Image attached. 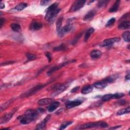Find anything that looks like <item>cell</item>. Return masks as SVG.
Here are the masks:
<instances>
[{
  "mask_svg": "<svg viewBox=\"0 0 130 130\" xmlns=\"http://www.w3.org/2000/svg\"><path fill=\"white\" fill-rule=\"evenodd\" d=\"M39 115V111L34 109L28 110L23 115L18 117L19 122L23 125L31 123L37 118Z\"/></svg>",
  "mask_w": 130,
  "mask_h": 130,
  "instance_id": "1",
  "label": "cell"
},
{
  "mask_svg": "<svg viewBox=\"0 0 130 130\" xmlns=\"http://www.w3.org/2000/svg\"><path fill=\"white\" fill-rule=\"evenodd\" d=\"M61 9L59 8V3H55L49 7L46 10L45 19L46 21L51 23L53 22L56 16L58 15Z\"/></svg>",
  "mask_w": 130,
  "mask_h": 130,
  "instance_id": "2",
  "label": "cell"
},
{
  "mask_svg": "<svg viewBox=\"0 0 130 130\" xmlns=\"http://www.w3.org/2000/svg\"><path fill=\"white\" fill-rule=\"evenodd\" d=\"M69 85V82L66 83L65 84H60L58 83L54 84L52 87V90L53 91L52 96L53 97L59 95L61 93L65 91L68 88Z\"/></svg>",
  "mask_w": 130,
  "mask_h": 130,
  "instance_id": "3",
  "label": "cell"
},
{
  "mask_svg": "<svg viewBox=\"0 0 130 130\" xmlns=\"http://www.w3.org/2000/svg\"><path fill=\"white\" fill-rule=\"evenodd\" d=\"M46 85V84H39V85H37L36 86H35L34 87H32V88L29 89V91H28L26 93L22 94L20 96V97L21 98H27V97H30V96H32V95L35 94L36 93H37L39 91L41 90V89L44 87H45Z\"/></svg>",
  "mask_w": 130,
  "mask_h": 130,
  "instance_id": "4",
  "label": "cell"
},
{
  "mask_svg": "<svg viewBox=\"0 0 130 130\" xmlns=\"http://www.w3.org/2000/svg\"><path fill=\"white\" fill-rule=\"evenodd\" d=\"M85 2L86 1H84V0H78V1H76L72 5L70 11L75 12L80 10L84 6Z\"/></svg>",
  "mask_w": 130,
  "mask_h": 130,
  "instance_id": "5",
  "label": "cell"
},
{
  "mask_svg": "<svg viewBox=\"0 0 130 130\" xmlns=\"http://www.w3.org/2000/svg\"><path fill=\"white\" fill-rule=\"evenodd\" d=\"M75 62V60H73V61L72 60V61H69L65 62L62 63V64L59 65V66H55V67L51 68L49 70L47 73V74L48 76H50L53 73H54L56 71H58V70H60V69H61L62 68H63V67L66 66V65H67L68 64L71 63H73V62Z\"/></svg>",
  "mask_w": 130,
  "mask_h": 130,
  "instance_id": "6",
  "label": "cell"
},
{
  "mask_svg": "<svg viewBox=\"0 0 130 130\" xmlns=\"http://www.w3.org/2000/svg\"><path fill=\"white\" fill-rule=\"evenodd\" d=\"M16 110H17V109L15 108L13 109L12 112L9 113H7L5 115H3L1 118V119H0V123H1V124H5V123H7V122L9 121L11 119V118L14 114V113Z\"/></svg>",
  "mask_w": 130,
  "mask_h": 130,
  "instance_id": "7",
  "label": "cell"
},
{
  "mask_svg": "<svg viewBox=\"0 0 130 130\" xmlns=\"http://www.w3.org/2000/svg\"><path fill=\"white\" fill-rule=\"evenodd\" d=\"M120 40V38H117V37L105 40L103 41V42L102 43L101 46L105 47V46H109V45H111L115 43L119 42Z\"/></svg>",
  "mask_w": 130,
  "mask_h": 130,
  "instance_id": "8",
  "label": "cell"
},
{
  "mask_svg": "<svg viewBox=\"0 0 130 130\" xmlns=\"http://www.w3.org/2000/svg\"><path fill=\"white\" fill-rule=\"evenodd\" d=\"M72 29V26L71 24L69 23L67 24L66 26H65L64 27L62 28L61 31H60L58 34L60 37H62L65 34H66L67 33H68V32H70Z\"/></svg>",
  "mask_w": 130,
  "mask_h": 130,
  "instance_id": "9",
  "label": "cell"
},
{
  "mask_svg": "<svg viewBox=\"0 0 130 130\" xmlns=\"http://www.w3.org/2000/svg\"><path fill=\"white\" fill-rule=\"evenodd\" d=\"M100 122H97V123H88L84 124L82 126H81L80 128V129H91L97 127H100Z\"/></svg>",
  "mask_w": 130,
  "mask_h": 130,
  "instance_id": "10",
  "label": "cell"
},
{
  "mask_svg": "<svg viewBox=\"0 0 130 130\" xmlns=\"http://www.w3.org/2000/svg\"><path fill=\"white\" fill-rule=\"evenodd\" d=\"M82 102L79 100L68 101L66 104V106L68 109H71L72 108L75 107L82 104Z\"/></svg>",
  "mask_w": 130,
  "mask_h": 130,
  "instance_id": "11",
  "label": "cell"
},
{
  "mask_svg": "<svg viewBox=\"0 0 130 130\" xmlns=\"http://www.w3.org/2000/svg\"><path fill=\"white\" fill-rule=\"evenodd\" d=\"M50 115H48L46 117V118L43 119L41 123H40L36 127L37 130H42L44 129L46 125V124L48 122V121L50 119Z\"/></svg>",
  "mask_w": 130,
  "mask_h": 130,
  "instance_id": "12",
  "label": "cell"
},
{
  "mask_svg": "<svg viewBox=\"0 0 130 130\" xmlns=\"http://www.w3.org/2000/svg\"><path fill=\"white\" fill-rule=\"evenodd\" d=\"M42 24L37 21H33L30 24V29L32 31L39 30L42 28Z\"/></svg>",
  "mask_w": 130,
  "mask_h": 130,
  "instance_id": "13",
  "label": "cell"
},
{
  "mask_svg": "<svg viewBox=\"0 0 130 130\" xmlns=\"http://www.w3.org/2000/svg\"><path fill=\"white\" fill-rule=\"evenodd\" d=\"M96 11L95 10H91L89 11L85 16L83 18L84 21H90L93 19L94 16H95Z\"/></svg>",
  "mask_w": 130,
  "mask_h": 130,
  "instance_id": "14",
  "label": "cell"
},
{
  "mask_svg": "<svg viewBox=\"0 0 130 130\" xmlns=\"http://www.w3.org/2000/svg\"><path fill=\"white\" fill-rule=\"evenodd\" d=\"M60 105V103L59 102H52L51 103V104L49 106H48L47 107V109L49 112H53L59 107Z\"/></svg>",
  "mask_w": 130,
  "mask_h": 130,
  "instance_id": "15",
  "label": "cell"
},
{
  "mask_svg": "<svg viewBox=\"0 0 130 130\" xmlns=\"http://www.w3.org/2000/svg\"><path fill=\"white\" fill-rule=\"evenodd\" d=\"M107 84L108 83L106 82H105V81L104 80H102L101 81H99V82H97L95 83L93 86L97 88L103 89L106 87L107 86Z\"/></svg>",
  "mask_w": 130,
  "mask_h": 130,
  "instance_id": "16",
  "label": "cell"
},
{
  "mask_svg": "<svg viewBox=\"0 0 130 130\" xmlns=\"http://www.w3.org/2000/svg\"><path fill=\"white\" fill-rule=\"evenodd\" d=\"M94 86L91 85H88L84 86L81 89V93L83 94H87L91 93L93 90Z\"/></svg>",
  "mask_w": 130,
  "mask_h": 130,
  "instance_id": "17",
  "label": "cell"
},
{
  "mask_svg": "<svg viewBox=\"0 0 130 130\" xmlns=\"http://www.w3.org/2000/svg\"><path fill=\"white\" fill-rule=\"evenodd\" d=\"M53 100H54L53 99H51V98L42 99L38 101V104L39 105H41V106L45 105H47V104H50V103H52Z\"/></svg>",
  "mask_w": 130,
  "mask_h": 130,
  "instance_id": "18",
  "label": "cell"
},
{
  "mask_svg": "<svg viewBox=\"0 0 130 130\" xmlns=\"http://www.w3.org/2000/svg\"><path fill=\"white\" fill-rule=\"evenodd\" d=\"M120 1H116L114 3V4L113 5V6L111 7L110 9L109 10V11L111 13L116 12L118 9L119 5H120Z\"/></svg>",
  "mask_w": 130,
  "mask_h": 130,
  "instance_id": "19",
  "label": "cell"
},
{
  "mask_svg": "<svg viewBox=\"0 0 130 130\" xmlns=\"http://www.w3.org/2000/svg\"><path fill=\"white\" fill-rule=\"evenodd\" d=\"M102 55V52L100 50H95L91 53V56L93 59H98L100 58Z\"/></svg>",
  "mask_w": 130,
  "mask_h": 130,
  "instance_id": "20",
  "label": "cell"
},
{
  "mask_svg": "<svg viewBox=\"0 0 130 130\" xmlns=\"http://www.w3.org/2000/svg\"><path fill=\"white\" fill-rule=\"evenodd\" d=\"M130 26V22L129 21H123L118 26V28L120 30H126L129 29Z\"/></svg>",
  "mask_w": 130,
  "mask_h": 130,
  "instance_id": "21",
  "label": "cell"
},
{
  "mask_svg": "<svg viewBox=\"0 0 130 130\" xmlns=\"http://www.w3.org/2000/svg\"><path fill=\"white\" fill-rule=\"evenodd\" d=\"M27 7V4L26 3H21L17 5L15 8H14V9L15 11H20L23 10V9H25V8Z\"/></svg>",
  "mask_w": 130,
  "mask_h": 130,
  "instance_id": "22",
  "label": "cell"
},
{
  "mask_svg": "<svg viewBox=\"0 0 130 130\" xmlns=\"http://www.w3.org/2000/svg\"><path fill=\"white\" fill-rule=\"evenodd\" d=\"M94 31H95V29L93 28H91L87 30L84 36L85 41H87L88 39L89 38V37H91V35L94 32Z\"/></svg>",
  "mask_w": 130,
  "mask_h": 130,
  "instance_id": "23",
  "label": "cell"
},
{
  "mask_svg": "<svg viewBox=\"0 0 130 130\" xmlns=\"http://www.w3.org/2000/svg\"><path fill=\"white\" fill-rule=\"evenodd\" d=\"M67 49H68V47L66 45L64 44H62L58 46L54 47L53 50L54 51H60L66 50Z\"/></svg>",
  "mask_w": 130,
  "mask_h": 130,
  "instance_id": "24",
  "label": "cell"
},
{
  "mask_svg": "<svg viewBox=\"0 0 130 130\" xmlns=\"http://www.w3.org/2000/svg\"><path fill=\"white\" fill-rule=\"evenodd\" d=\"M63 19V17H60L58 18V19L57 20V21H56V30H57V32H58V33L60 32V31H61V30L62 29Z\"/></svg>",
  "mask_w": 130,
  "mask_h": 130,
  "instance_id": "25",
  "label": "cell"
},
{
  "mask_svg": "<svg viewBox=\"0 0 130 130\" xmlns=\"http://www.w3.org/2000/svg\"><path fill=\"white\" fill-rule=\"evenodd\" d=\"M11 28L15 32H19L21 31V27L17 23H12L11 24Z\"/></svg>",
  "mask_w": 130,
  "mask_h": 130,
  "instance_id": "26",
  "label": "cell"
},
{
  "mask_svg": "<svg viewBox=\"0 0 130 130\" xmlns=\"http://www.w3.org/2000/svg\"><path fill=\"white\" fill-rule=\"evenodd\" d=\"M117 78V76L113 75V76H110V77H108L106 78H105L103 80L105 81V82H106L107 83H112V82H114V81L116 80V79Z\"/></svg>",
  "mask_w": 130,
  "mask_h": 130,
  "instance_id": "27",
  "label": "cell"
},
{
  "mask_svg": "<svg viewBox=\"0 0 130 130\" xmlns=\"http://www.w3.org/2000/svg\"><path fill=\"white\" fill-rule=\"evenodd\" d=\"M130 112V107H128V108L126 109H120L119 110L117 113V115H123L125 113H129Z\"/></svg>",
  "mask_w": 130,
  "mask_h": 130,
  "instance_id": "28",
  "label": "cell"
},
{
  "mask_svg": "<svg viewBox=\"0 0 130 130\" xmlns=\"http://www.w3.org/2000/svg\"><path fill=\"white\" fill-rule=\"evenodd\" d=\"M123 38L126 42H130V32L129 31L125 32L123 34Z\"/></svg>",
  "mask_w": 130,
  "mask_h": 130,
  "instance_id": "29",
  "label": "cell"
},
{
  "mask_svg": "<svg viewBox=\"0 0 130 130\" xmlns=\"http://www.w3.org/2000/svg\"><path fill=\"white\" fill-rule=\"evenodd\" d=\"M13 100L11 99L9 101H7V102H6L5 103H4V104L2 105H1V112H2L4 110H5L7 107L9 106V105L13 102Z\"/></svg>",
  "mask_w": 130,
  "mask_h": 130,
  "instance_id": "30",
  "label": "cell"
},
{
  "mask_svg": "<svg viewBox=\"0 0 130 130\" xmlns=\"http://www.w3.org/2000/svg\"><path fill=\"white\" fill-rule=\"evenodd\" d=\"M112 96H113V94H111L105 95L102 97V100L104 102L109 101L112 99Z\"/></svg>",
  "mask_w": 130,
  "mask_h": 130,
  "instance_id": "31",
  "label": "cell"
},
{
  "mask_svg": "<svg viewBox=\"0 0 130 130\" xmlns=\"http://www.w3.org/2000/svg\"><path fill=\"white\" fill-rule=\"evenodd\" d=\"M26 56L27 59L29 61H32V60H34L37 58V56L36 55L31 53H28L26 54Z\"/></svg>",
  "mask_w": 130,
  "mask_h": 130,
  "instance_id": "32",
  "label": "cell"
},
{
  "mask_svg": "<svg viewBox=\"0 0 130 130\" xmlns=\"http://www.w3.org/2000/svg\"><path fill=\"white\" fill-rule=\"evenodd\" d=\"M73 123L72 121H67V122H65L64 123H63L60 127V130H64L65 129H66L68 126L71 125Z\"/></svg>",
  "mask_w": 130,
  "mask_h": 130,
  "instance_id": "33",
  "label": "cell"
},
{
  "mask_svg": "<svg viewBox=\"0 0 130 130\" xmlns=\"http://www.w3.org/2000/svg\"><path fill=\"white\" fill-rule=\"evenodd\" d=\"M125 95L123 93H115L114 94H113L112 96V99H119L120 98L124 97Z\"/></svg>",
  "mask_w": 130,
  "mask_h": 130,
  "instance_id": "34",
  "label": "cell"
},
{
  "mask_svg": "<svg viewBox=\"0 0 130 130\" xmlns=\"http://www.w3.org/2000/svg\"><path fill=\"white\" fill-rule=\"evenodd\" d=\"M115 18H112L110 20H108V21L107 22L106 24V27H110L115 23Z\"/></svg>",
  "mask_w": 130,
  "mask_h": 130,
  "instance_id": "35",
  "label": "cell"
},
{
  "mask_svg": "<svg viewBox=\"0 0 130 130\" xmlns=\"http://www.w3.org/2000/svg\"><path fill=\"white\" fill-rule=\"evenodd\" d=\"M108 2V1H100L98 3V6L99 8L103 7L106 5Z\"/></svg>",
  "mask_w": 130,
  "mask_h": 130,
  "instance_id": "36",
  "label": "cell"
},
{
  "mask_svg": "<svg viewBox=\"0 0 130 130\" xmlns=\"http://www.w3.org/2000/svg\"><path fill=\"white\" fill-rule=\"evenodd\" d=\"M15 62L14 61H6L5 62H3L1 64V66H6V65H11V64H13V63H14Z\"/></svg>",
  "mask_w": 130,
  "mask_h": 130,
  "instance_id": "37",
  "label": "cell"
},
{
  "mask_svg": "<svg viewBox=\"0 0 130 130\" xmlns=\"http://www.w3.org/2000/svg\"><path fill=\"white\" fill-rule=\"evenodd\" d=\"M108 127V125L104 121H101V124H100V128H105Z\"/></svg>",
  "mask_w": 130,
  "mask_h": 130,
  "instance_id": "38",
  "label": "cell"
},
{
  "mask_svg": "<svg viewBox=\"0 0 130 130\" xmlns=\"http://www.w3.org/2000/svg\"><path fill=\"white\" fill-rule=\"evenodd\" d=\"M46 56L47 57V58L48 59V62H50L51 61V54L49 53V52H47L46 53Z\"/></svg>",
  "mask_w": 130,
  "mask_h": 130,
  "instance_id": "39",
  "label": "cell"
},
{
  "mask_svg": "<svg viewBox=\"0 0 130 130\" xmlns=\"http://www.w3.org/2000/svg\"><path fill=\"white\" fill-rule=\"evenodd\" d=\"M50 2V1H46V0H44V1H42L40 2V5H42V6H46L47 5L48 3H49Z\"/></svg>",
  "mask_w": 130,
  "mask_h": 130,
  "instance_id": "40",
  "label": "cell"
},
{
  "mask_svg": "<svg viewBox=\"0 0 130 130\" xmlns=\"http://www.w3.org/2000/svg\"><path fill=\"white\" fill-rule=\"evenodd\" d=\"M5 21V19L4 18H1V20H0V28H2L3 24H4Z\"/></svg>",
  "mask_w": 130,
  "mask_h": 130,
  "instance_id": "41",
  "label": "cell"
},
{
  "mask_svg": "<svg viewBox=\"0 0 130 130\" xmlns=\"http://www.w3.org/2000/svg\"><path fill=\"white\" fill-rule=\"evenodd\" d=\"M79 88V86H77V87H74V88H73V89H72L71 91V93H75L76 92H77V91L78 90Z\"/></svg>",
  "mask_w": 130,
  "mask_h": 130,
  "instance_id": "42",
  "label": "cell"
},
{
  "mask_svg": "<svg viewBox=\"0 0 130 130\" xmlns=\"http://www.w3.org/2000/svg\"><path fill=\"white\" fill-rule=\"evenodd\" d=\"M125 103H126V101L124 100H120V101H118V104L120 105H124Z\"/></svg>",
  "mask_w": 130,
  "mask_h": 130,
  "instance_id": "43",
  "label": "cell"
},
{
  "mask_svg": "<svg viewBox=\"0 0 130 130\" xmlns=\"http://www.w3.org/2000/svg\"><path fill=\"white\" fill-rule=\"evenodd\" d=\"M121 127V126H115L114 127H112V128H110V129H112V130H115V129H118L119 128Z\"/></svg>",
  "mask_w": 130,
  "mask_h": 130,
  "instance_id": "44",
  "label": "cell"
},
{
  "mask_svg": "<svg viewBox=\"0 0 130 130\" xmlns=\"http://www.w3.org/2000/svg\"><path fill=\"white\" fill-rule=\"evenodd\" d=\"M0 7H1V9H3V8H5V5L3 3V2H1V6H0Z\"/></svg>",
  "mask_w": 130,
  "mask_h": 130,
  "instance_id": "45",
  "label": "cell"
},
{
  "mask_svg": "<svg viewBox=\"0 0 130 130\" xmlns=\"http://www.w3.org/2000/svg\"><path fill=\"white\" fill-rule=\"evenodd\" d=\"M130 79V74H129L128 75H127L126 76V80H129Z\"/></svg>",
  "mask_w": 130,
  "mask_h": 130,
  "instance_id": "46",
  "label": "cell"
}]
</instances>
